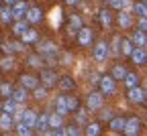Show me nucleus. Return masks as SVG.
<instances>
[{"label": "nucleus", "mask_w": 147, "mask_h": 136, "mask_svg": "<svg viewBox=\"0 0 147 136\" xmlns=\"http://www.w3.org/2000/svg\"><path fill=\"white\" fill-rule=\"evenodd\" d=\"M100 91H102V95H115L117 93V81L110 75H104L100 79Z\"/></svg>", "instance_id": "f257e3e1"}, {"label": "nucleus", "mask_w": 147, "mask_h": 136, "mask_svg": "<svg viewBox=\"0 0 147 136\" xmlns=\"http://www.w3.org/2000/svg\"><path fill=\"white\" fill-rule=\"evenodd\" d=\"M102 104H104V98H102V93H98V91H92V93L88 95V100H86V108H88L90 112L100 110Z\"/></svg>", "instance_id": "f03ea898"}, {"label": "nucleus", "mask_w": 147, "mask_h": 136, "mask_svg": "<svg viewBox=\"0 0 147 136\" xmlns=\"http://www.w3.org/2000/svg\"><path fill=\"white\" fill-rule=\"evenodd\" d=\"M139 132H141V120L139 118H129L127 120V124H125V130H123V134L125 136H139Z\"/></svg>", "instance_id": "7ed1b4c3"}, {"label": "nucleus", "mask_w": 147, "mask_h": 136, "mask_svg": "<svg viewBox=\"0 0 147 136\" xmlns=\"http://www.w3.org/2000/svg\"><path fill=\"white\" fill-rule=\"evenodd\" d=\"M127 95H129V100H131L133 104H145V102H147V91H145L143 87H133V89H129Z\"/></svg>", "instance_id": "20e7f679"}, {"label": "nucleus", "mask_w": 147, "mask_h": 136, "mask_svg": "<svg viewBox=\"0 0 147 136\" xmlns=\"http://www.w3.org/2000/svg\"><path fill=\"white\" fill-rule=\"evenodd\" d=\"M92 41H94V33H92V29L82 27V29L78 31V43H80L82 47H88V45H92Z\"/></svg>", "instance_id": "39448f33"}, {"label": "nucleus", "mask_w": 147, "mask_h": 136, "mask_svg": "<svg viewBox=\"0 0 147 136\" xmlns=\"http://www.w3.org/2000/svg\"><path fill=\"white\" fill-rule=\"evenodd\" d=\"M108 53H110V49H108L106 41H100V43L94 45V59L96 61H104L106 57H108Z\"/></svg>", "instance_id": "423d86ee"}, {"label": "nucleus", "mask_w": 147, "mask_h": 136, "mask_svg": "<svg viewBox=\"0 0 147 136\" xmlns=\"http://www.w3.org/2000/svg\"><path fill=\"white\" fill-rule=\"evenodd\" d=\"M27 12H29V6H27L25 0H18V2L12 6V16H14V21H21L23 16H27Z\"/></svg>", "instance_id": "0eeeda50"}, {"label": "nucleus", "mask_w": 147, "mask_h": 136, "mask_svg": "<svg viewBox=\"0 0 147 136\" xmlns=\"http://www.w3.org/2000/svg\"><path fill=\"white\" fill-rule=\"evenodd\" d=\"M41 81H43V85L49 89L51 85H55L59 79H57V75H55V71H53V69H45V71L41 73Z\"/></svg>", "instance_id": "6e6552de"}, {"label": "nucleus", "mask_w": 147, "mask_h": 136, "mask_svg": "<svg viewBox=\"0 0 147 136\" xmlns=\"http://www.w3.org/2000/svg\"><path fill=\"white\" fill-rule=\"evenodd\" d=\"M21 87H25V89H37V87H39V79H37L35 75L25 73V75H21Z\"/></svg>", "instance_id": "1a4fd4ad"}, {"label": "nucleus", "mask_w": 147, "mask_h": 136, "mask_svg": "<svg viewBox=\"0 0 147 136\" xmlns=\"http://www.w3.org/2000/svg\"><path fill=\"white\" fill-rule=\"evenodd\" d=\"M25 18H27V23H29V25H37V23H41L43 12H41L39 6H33V8H29V12H27Z\"/></svg>", "instance_id": "9d476101"}, {"label": "nucleus", "mask_w": 147, "mask_h": 136, "mask_svg": "<svg viewBox=\"0 0 147 136\" xmlns=\"http://www.w3.org/2000/svg\"><path fill=\"white\" fill-rule=\"evenodd\" d=\"M131 61H133L135 65H145V63H147V49L135 47V51L131 53Z\"/></svg>", "instance_id": "9b49d317"}, {"label": "nucleus", "mask_w": 147, "mask_h": 136, "mask_svg": "<svg viewBox=\"0 0 147 136\" xmlns=\"http://www.w3.org/2000/svg\"><path fill=\"white\" fill-rule=\"evenodd\" d=\"M131 41H133L135 47H139V49H147V33H143V31H135L133 37H131Z\"/></svg>", "instance_id": "f8f14e48"}, {"label": "nucleus", "mask_w": 147, "mask_h": 136, "mask_svg": "<svg viewBox=\"0 0 147 136\" xmlns=\"http://www.w3.org/2000/svg\"><path fill=\"white\" fill-rule=\"evenodd\" d=\"M49 128V114L45 112V114H41L39 118H37V124H35V130L37 132H41V134H45V130Z\"/></svg>", "instance_id": "ddd939ff"}, {"label": "nucleus", "mask_w": 147, "mask_h": 136, "mask_svg": "<svg viewBox=\"0 0 147 136\" xmlns=\"http://www.w3.org/2000/svg\"><path fill=\"white\" fill-rule=\"evenodd\" d=\"M12 126H16V124H14V120H12V116H10V114H4V112H2V114H0V130L8 132V130H10Z\"/></svg>", "instance_id": "4468645a"}, {"label": "nucleus", "mask_w": 147, "mask_h": 136, "mask_svg": "<svg viewBox=\"0 0 147 136\" xmlns=\"http://www.w3.org/2000/svg\"><path fill=\"white\" fill-rule=\"evenodd\" d=\"M27 98H29V89H25V87H16L14 89V93H12V100L21 106V104H25L27 102Z\"/></svg>", "instance_id": "2eb2a0df"}, {"label": "nucleus", "mask_w": 147, "mask_h": 136, "mask_svg": "<svg viewBox=\"0 0 147 136\" xmlns=\"http://www.w3.org/2000/svg\"><path fill=\"white\" fill-rule=\"evenodd\" d=\"M125 87L127 89H133V87H139V75L137 73H133V71H129L127 73V77H125Z\"/></svg>", "instance_id": "dca6fc26"}, {"label": "nucleus", "mask_w": 147, "mask_h": 136, "mask_svg": "<svg viewBox=\"0 0 147 136\" xmlns=\"http://www.w3.org/2000/svg\"><path fill=\"white\" fill-rule=\"evenodd\" d=\"M37 116L33 110H25V116H23V124L25 126H29V128H35V124H37Z\"/></svg>", "instance_id": "f3484780"}, {"label": "nucleus", "mask_w": 147, "mask_h": 136, "mask_svg": "<svg viewBox=\"0 0 147 136\" xmlns=\"http://www.w3.org/2000/svg\"><path fill=\"white\" fill-rule=\"evenodd\" d=\"M127 69L123 67V65H115L113 69H110V77H113V79L117 81V79H125V77H127Z\"/></svg>", "instance_id": "a211bd4d"}, {"label": "nucleus", "mask_w": 147, "mask_h": 136, "mask_svg": "<svg viewBox=\"0 0 147 136\" xmlns=\"http://www.w3.org/2000/svg\"><path fill=\"white\" fill-rule=\"evenodd\" d=\"M119 27L121 29H131L133 27V18H131L129 12H121L119 14Z\"/></svg>", "instance_id": "6ab92c4d"}, {"label": "nucleus", "mask_w": 147, "mask_h": 136, "mask_svg": "<svg viewBox=\"0 0 147 136\" xmlns=\"http://www.w3.org/2000/svg\"><path fill=\"white\" fill-rule=\"evenodd\" d=\"M100 23H102V29H110V25H113V14L108 8L100 10Z\"/></svg>", "instance_id": "aec40b11"}, {"label": "nucleus", "mask_w": 147, "mask_h": 136, "mask_svg": "<svg viewBox=\"0 0 147 136\" xmlns=\"http://www.w3.org/2000/svg\"><path fill=\"white\" fill-rule=\"evenodd\" d=\"M61 126H63V116H59V114H49V128L57 130V128H61Z\"/></svg>", "instance_id": "412c9836"}, {"label": "nucleus", "mask_w": 147, "mask_h": 136, "mask_svg": "<svg viewBox=\"0 0 147 136\" xmlns=\"http://www.w3.org/2000/svg\"><path fill=\"white\" fill-rule=\"evenodd\" d=\"M18 108H21V106H18V104H16V102H14L12 98L4 100V104H2V110H4V114H10V116H12V114H14V112H16Z\"/></svg>", "instance_id": "4be33fe9"}, {"label": "nucleus", "mask_w": 147, "mask_h": 136, "mask_svg": "<svg viewBox=\"0 0 147 136\" xmlns=\"http://www.w3.org/2000/svg\"><path fill=\"white\" fill-rule=\"evenodd\" d=\"M125 124H127L125 118H113V120H110V130H113L115 134L117 132H123L125 130Z\"/></svg>", "instance_id": "5701e85b"}, {"label": "nucleus", "mask_w": 147, "mask_h": 136, "mask_svg": "<svg viewBox=\"0 0 147 136\" xmlns=\"http://www.w3.org/2000/svg\"><path fill=\"white\" fill-rule=\"evenodd\" d=\"M135 51V47H133V41L131 39H123V43H121V53L123 55H127V57H131V53Z\"/></svg>", "instance_id": "b1692460"}, {"label": "nucleus", "mask_w": 147, "mask_h": 136, "mask_svg": "<svg viewBox=\"0 0 147 136\" xmlns=\"http://www.w3.org/2000/svg\"><path fill=\"white\" fill-rule=\"evenodd\" d=\"M55 108H57V114L59 116H67V106H65V95H59L57 102H55Z\"/></svg>", "instance_id": "393cba45"}, {"label": "nucleus", "mask_w": 147, "mask_h": 136, "mask_svg": "<svg viewBox=\"0 0 147 136\" xmlns=\"http://www.w3.org/2000/svg\"><path fill=\"white\" fill-rule=\"evenodd\" d=\"M12 31H14V35H25L27 31H29V23H25V21H16L14 23V27H12Z\"/></svg>", "instance_id": "a878e982"}, {"label": "nucleus", "mask_w": 147, "mask_h": 136, "mask_svg": "<svg viewBox=\"0 0 147 136\" xmlns=\"http://www.w3.org/2000/svg\"><path fill=\"white\" fill-rule=\"evenodd\" d=\"M37 41H39V35H37L35 31H31V29L23 35V43H27V45H33V43H37Z\"/></svg>", "instance_id": "bb28decb"}, {"label": "nucleus", "mask_w": 147, "mask_h": 136, "mask_svg": "<svg viewBox=\"0 0 147 136\" xmlns=\"http://www.w3.org/2000/svg\"><path fill=\"white\" fill-rule=\"evenodd\" d=\"M65 106H67V112H78L80 110V104L74 95H65Z\"/></svg>", "instance_id": "cd10ccee"}, {"label": "nucleus", "mask_w": 147, "mask_h": 136, "mask_svg": "<svg viewBox=\"0 0 147 136\" xmlns=\"http://www.w3.org/2000/svg\"><path fill=\"white\" fill-rule=\"evenodd\" d=\"M0 21H2L4 25H8V23L14 21V16H12V6H8V8H4L2 12H0Z\"/></svg>", "instance_id": "c85d7f7f"}, {"label": "nucleus", "mask_w": 147, "mask_h": 136, "mask_svg": "<svg viewBox=\"0 0 147 136\" xmlns=\"http://www.w3.org/2000/svg\"><path fill=\"white\" fill-rule=\"evenodd\" d=\"M12 93H14V87L10 85V83H0V95L2 98H12Z\"/></svg>", "instance_id": "c756f323"}, {"label": "nucleus", "mask_w": 147, "mask_h": 136, "mask_svg": "<svg viewBox=\"0 0 147 136\" xmlns=\"http://www.w3.org/2000/svg\"><path fill=\"white\" fill-rule=\"evenodd\" d=\"M14 67V59L10 55H6V57H2L0 59V69H4V71H8V69H12Z\"/></svg>", "instance_id": "7c9ffc66"}, {"label": "nucleus", "mask_w": 147, "mask_h": 136, "mask_svg": "<svg viewBox=\"0 0 147 136\" xmlns=\"http://www.w3.org/2000/svg\"><path fill=\"white\" fill-rule=\"evenodd\" d=\"M86 136H100V124L90 122L88 128H86Z\"/></svg>", "instance_id": "2f4dec72"}, {"label": "nucleus", "mask_w": 147, "mask_h": 136, "mask_svg": "<svg viewBox=\"0 0 147 136\" xmlns=\"http://www.w3.org/2000/svg\"><path fill=\"white\" fill-rule=\"evenodd\" d=\"M16 136H33V128L25 124H16Z\"/></svg>", "instance_id": "473e14b6"}, {"label": "nucleus", "mask_w": 147, "mask_h": 136, "mask_svg": "<svg viewBox=\"0 0 147 136\" xmlns=\"http://www.w3.org/2000/svg\"><path fill=\"white\" fill-rule=\"evenodd\" d=\"M57 83H59L61 91H69V89H74V81L69 79V77H61V79H59Z\"/></svg>", "instance_id": "72a5a7b5"}, {"label": "nucleus", "mask_w": 147, "mask_h": 136, "mask_svg": "<svg viewBox=\"0 0 147 136\" xmlns=\"http://www.w3.org/2000/svg\"><path fill=\"white\" fill-rule=\"evenodd\" d=\"M133 10H135V12L139 14V18H147V6H145L143 2H135Z\"/></svg>", "instance_id": "f704fd0d"}, {"label": "nucleus", "mask_w": 147, "mask_h": 136, "mask_svg": "<svg viewBox=\"0 0 147 136\" xmlns=\"http://www.w3.org/2000/svg\"><path fill=\"white\" fill-rule=\"evenodd\" d=\"M27 63H29L31 67H37V69H39V67H43V59H41L39 55H31L29 59H27Z\"/></svg>", "instance_id": "c9c22d12"}, {"label": "nucleus", "mask_w": 147, "mask_h": 136, "mask_svg": "<svg viewBox=\"0 0 147 136\" xmlns=\"http://www.w3.org/2000/svg\"><path fill=\"white\" fill-rule=\"evenodd\" d=\"M33 91H35V98H37V100H45V98H47V87H45V85H39V87L33 89Z\"/></svg>", "instance_id": "e433bc0d"}, {"label": "nucleus", "mask_w": 147, "mask_h": 136, "mask_svg": "<svg viewBox=\"0 0 147 136\" xmlns=\"http://www.w3.org/2000/svg\"><path fill=\"white\" fill-rule=\"evenodd\" d=\"M43 136H67V130H65V128H57V130H51V132H45Z\"/></svg>", "instance_id": "4c0bfd02"}, {"label": "nucleus", "mask_w": 147, "mask_h": 136, "mask_svg": "<svg viewBox=\"0 0 147 136\" xmlns=\"http://www.w3.org/2000/svg\"><path fill=\"white\" fill-rule=\"evenodd\" d=\"M113 10H123V0H106Z\"/></svg>", "instance_id": "58836bf2"}, {"label": "nucleus", "mask_w": 147, "mask_h": 136, "mask_svg": "<svg viewBox=\"0 0 147 136\" xmlns=\"http://www.w3.org/2000/svg\"><path fill=\"white\" fill-rule=\"evenodd\" d=\"M74 114H76V122H80V124H82V122H86V118H88V116H86V112H84L82 108H80L78 112H74Z\"/></svg>", "instance_id": "ea45409f"}, {"label": "nucleus", "mask_w": 147, "mask_h": 136, "mask_svg": "<svg viewBox=\"0 0 147 136\" xmlns=\"http://www.w3.org/2000/svg\"><path fill=\"white\" fill-rule=\"evenodd\" d=\"M65 130H67V136H82V132H80L78 126H69V128H65Z\"/></svg>", "instance_id": "a19ab883"}, {"label": "nucleus", "mask_w": 147, "mask_h": 136, "mask_svg": "<svg viewBox=\"0 0 147 136\" xmlns=\"http://www.w3.org/2000/svg\"><path fill=\"white\" fill-rule=\"evenodd\" d=\"M69 23H71V27H74V29H78V31L82 29V21H80V16H71V21H69Z\"/></svg>", "instance_id": "79ce46f5"}, {"label": "nucleus", "mask_w": 147, "mask_h": 136, "mask_svg": "<svg viewBox=\"0 0 147 136\" xmlns=\"http://www.w3.org/2000/svg\"><path fill=\"white\" fill-rule=\"evenodd\" d=\"M137 27H139V31L147 33V18H139V21H137Z\"/></svg>", "instance_id": "37998d69"}, {"label": "nucleus", "mask_w": 147, "mask_h": 136, "mask_svg": "<svg viewBox=\"0 0 147 136\" xmlns=\"http://www.w3.org/2000/svg\"><path fill=\"white\" fill-rule=\"evenodd\" d=\"M121 43H123V39L115 37V43H113V51H115V53H119V51H121Z\"/></svg>", "instance_id": "c03bdc74"}, {"label": "nucleus", "mask_w": 147, "mask_h": 136, "mask_svg": "<svg viewBox=\"0 0 147 136\" xmlns=\"http://www.w3.org/2000/svg\"><path fill=\"white\" fill-rule=\"evenodd\" d=\"M100 79H102V77H98V73L92 75V83H100Z\"/></svg>", "instance_id": "a18cd8bd"}, {"label": "nucleus", "mask_w": 147, "mask_h": 136, "mask_svg": "<svg viewBox=\"0 0 147 136\" xmlns=\"http://www.w3.org/2000/svg\"><path fill=\"white\" fill-rule=\"evenodd\" d=\"M16 2H18V0H6V4H8V6H14Z\"/></svg>", "instance_id": "49530a36"}, {"label": "nucleus", "mask_w": 147, "mask_h": 136, "mask_svg": "<svg viewBox=\"0 0 147 136\" xmlns=\"http://www.w3.org/2000/svg\"><path fill=\"white\" fill-rule=\"evenodd\" d=\"M65 2H67V4H71V6H74V4H78V2H80V0H65Z\"/></svg>", "instance_id": "de8ad7c7"}, {"label": "nucleus", "mask_w": 147, "mask_h": 136, "mask_svg": "<svg viewBox=\"0 0 147 136\" xmlns=\"http://www.w3.org/2000/svg\"><path fill=\"white\" fill-rule=\"evenodd\" d=\"M4 136H12V134H10V132H4Z\"/></svg>", "instance_id": "09e8293b"}, {"label": "nucleus", "mask_w": 147, "mask_h": 136, "mask_svg": "<svg viewBox=\"0 0 147 136\" xmlns=\"http://www.w3.org/2000/svg\"><path fill=\"white\" fill-rule=\"evenodd\" d=\"M2 10H4V8H2V2H0V12H2Z\"/></svg>", "instance_id": "8fccbe9b"}, {"label": "nucleus", "mask_w": 147, "mask_h": 136, "mask_svg": "<svg viewBox=\"0 0 147 136\" xmlns=\"http://www.w3.org/2000/svg\"><path fill=\"white\" fill-rule=\"evenodd\" d=\"M145 91H147V79H145Z\"/></svg>", "instance_id": "3c124183"}, {"label": "nucleus", "mask_w": 147, "mask_h": 136, "mask_svg": "<svg viewBox=\"0 0 147 136\" xmlns=\"http://www.w3.org/2000/svg\"><path fill=\"white\" fill-rule=\"evenodd\" d=\"M0 110H2V104H0Z\"/></svg>", "instance_id": "603ef678"}, {"label": "nucleus", "mask_w": 147, "mask_h": 136, "mask_svg": "<svg viewBox=\"0 0 147 136\" xmlns=\"http://www.w3.org/2000/svg\"><path fill=\"white\" fill-rule=\"evenodd\" d=\"M113 136H119V134H113Z\"/></svg>", "instance_id": "864d4df0"}]
</instances>
